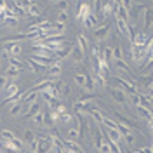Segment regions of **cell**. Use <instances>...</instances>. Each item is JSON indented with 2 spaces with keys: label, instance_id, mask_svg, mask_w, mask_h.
<instances>
[{
  "label": "cell",
  "instance_id": "6da1fadb",
  "mask_svg": "<svg viewBox=\"0 0 153 153\" xmlns=\"http://www.w3.org/2000/svg\"><path fill=\"white\" fill-rule=\"evenodd\" d=\"M52 148V143L47 136H37V146L33 153H49V150Z\"/></svg>",
  "mask_w": 153,
  "mask_h": 153
},
{
  "label": "cell",
  "instance_id": "7a4b0ae2",
  "mask_svg": "<svg viewBox=\"0 0 153 153\" xmlns=\"http://www.w3.org/2000/svg\"><path fill=\"white\" fill-rule=\"evenodd\" d=\"M110 30H111V21H106L103 26H96V30H94V40H96V42H103V40L110 35Z\"/></svg>",
  "mask_w": 153,
  "mask_h": 153
},
{
  "label": "cell",
  "instance_id": "3957f363",
  "mask_svg": "<svg viewBox=\"0 0 153 153\" xmlns=\"http://www.w3.org/2000/svg\"><path fill=\"white\" fill-rule=\"evenodd\" d=\"M131 56H132V61L137 65V66H141V65L144 63V59H146L143 49L136 47V45H132V44H131Z\"/></svg>",
  "mask_w": 153,
  "mask_h": 153
},
{
  "label": "cell",
  "instance_id": "277c9868",
  "mask_svg": "<svg viewBox=\"0 0 153 153\" xmlns=\"http://www.w3.org/2000/svg\"><path fill=\"white\" fill-rule=\"evenodd\" d=\"M111 96H113V99L118 103V105H124V106H129V99H127V94H125L122 89H118V87H113L111 89Z\"/></svg>",
  "mask_w": 153,
  "mask_h": 153
},
{
  "label": "cell",
  "instance_id": "5b68a950",
  "mask_svg": "<svg viewBox=\"0 0 153 153\" xmlns=\"http://www.w3.org/2000/svg\"><path fill=\"white\" fill-rule=\"evenodd\" d=\"M59 75H61V61L56 59V61L47 68V76H49V80H52V78H57Z\"/></svg>",
  "mask_w": 153,
  "mask_h": 153
},
{
  "label": "cell",
  "instance_id": "8992f818",
  "mask_svg": "<svg viewBox=\"0 0 153 153\" xmlns=\"http://www.w3.org/2000/svg\"><path fill=\"white\" fill-rule=\"evenodd\" d=\"M21 52V44H4V54L5 56H18Z\"/></svg>",
  "mask_w": 153,
  "mask_h": 153
},
{
  "label": "cell",
  "instance_id": "52a82bcc",
  "mask_svg": "<svg viewBox=\"0 0 153 153\" xmlns=\"http://www.w3.org/2000/svg\"><path fill=\"white\" fill-rule=\"evenodd\" d=\"M92 14V7H91V4H80L78 5V14H76V18L78 21H84L87 16H91Z\"/></svg>",
  "mask_w": 153,
  "mask_h": 153
},
{
  "label": "cell",
  "instance_id": "ba28073f",
  "mask_svg": "<svg viewBox=\"0 0 153 153\" xmlns=\"http://www.w3.org/2000/svg\"><path fill=\"white\" fill-rule=\"evenodd\" d=\"M115 25H117V30H118L122 35H125V37L131 40V26H129V23H125V21H120V19L115 18Z\"/></svg>",
  "mask_w": 153,
  "mask_h": 153
},
{
  "label": "cell",
  "instance_id": "9c48e42d",
  "mask_svg": "<svg viewBox=\"0 0 153 153\" xmlns=\"http://www.w3.org/2000/svg\"><path fill=\"white\" fill-rule=\"evenodd\" d=\"M63 148H65L66 152H70V153H84V150L78 146V143H75V141H70V139L63 141Z\"/></svg>",
  "mask_w": 153,
  "mask_h": 153
},
{
  "label": "cell",
  "instance_id": "30bf717a",
  "mask_svg": "<svg viewBox=\"0 0 153 153\" xmlns=\"http://www.w3.org/2000/svg\"><path fill=\"white\" fill-rule=\"evenodd\" d=\"M143 18H144V30H150L153 25V9L152 7H146L144 9Z\"/></svg>",
  "mask_w": 153,
  "mask_h": 153
},
{
  "label": "cell",
  "instance_id": "8fae6325",
  "mask_svg": "<svg viewBox=\"0 0 153 153\" xmlns=\"http://www.w3.org/2000/svg\"><path fill=\"white\" fill-rule=\"evenodd\" d=\"M111 12H113L111 0H108V2H103V7H101V12H99V16H103V19H108L110 16H111Z\"/></svg>",
  "mask_w": 153,
  "mask_h": 153
},
{
  "label": "cell",
  "instance_id": "7c38bea8",
  "mask_svg": "<svg viewBox=\"0 0 153 153\" xmlns=\"http://www.w3.org/2000/svg\"><path fill=\"white\" fill-rule=\"evenodd\" d=\"M2 146H4V148H5L9 153H18L19 152V148L12 143V141H9V139H4V137H0V148H2Z\"/></svg>",
  "mask_w": 153,
  "mask_h": 153
},
{
  "label": "cell",
  "instance_id": "4fadbf2b",
  "mask_svg": "<svg viewBox=\"0 0 153 153\" xmlns=\"http://www.w3.org/2000/svg\"><path fill=\"white\" fill-rule=\"evenodd\" d=\"M70 56L73 57V61L75 63H80V61H84V57H85V54L80 51V49L76 47V45H71V51H70Z\"/></svg>",
  "mask_w": 153,
  "mask_h": 153
},
{
  "label": "cell",
  "instance_id": "5bb4252c",
  "mask_svg": "<svg viewBox=\"0 0 153 153\" xmlns=\"http://www.w3.org/2000/svg\"><path fill=\"white\" fill-rule=\"evenodd\" d=\"M84 28H87V30H94L96 26H97V18H96L94 14H91V16H87L84 21Z\"/></svg>",
  "mask_w": 153,
  "mask_h": 153
},
{
  "label": "cell",
  "instance_id": "9a60e30c",
  "mask_svg": "<svg viewBox=\"0 0 153 153\" xmlns=\"http://www.w3.org/2000/svg\"><path fill=\"white\" fill-rule=\"evenodd\" d=\"M23 97H25L26 106H30L31 103H35V101L38 99V92H37V91H28V92H25V94H23Z\"/></svg>",
  "mask_w": 153,
  "mask_h": 153
},
{
  "label": "cell",
  "instance_id": "2e32d148",
  "mask_svg": "<svg viewBox=\"0 0 153 153\" xmlns=\"http://www.w3.org/2000/svg\"><path fill=\"white\" fill-rule=\"evenodd\" d=\"M9 63H10V66H14V68H18L19 71L23 70V68H26V61H21L18 56H12L9 57Z\"/></svg>",
  "mask_w": 153,
  "mask_h": 153
},
{
  "label": "cell",
  "instance_id": "e0dca14e",
  "mask_svg": "<svg viewBox=\"0 0 153 153\" xmlns=\"http://www.w3.org/2000/svg\"><path fill=\"white\" fill-rule=\"evenodd\" d=\"M38 111H40V103H38V101H35V103H31V105L28 106V110H26V117H28V118H31V117H35Z\"/></svg>",
  "mask_w": 153,
  "mask_h": 153
},
{
  "label": "cell",
  "instance_id": "ac0fdd59",
  "mask_svg": "<svg viewBox=\"0 0 153 153\" xmlns=\"http://www.w3.org/2000/svg\"><path fill=\"white\" fill-rule=\"evenodd\" d=\"M105 136L110 139V141H115V143H118V144H120V141H122V136L117 132L115 129H108V132H106Z\"/></svg>",
  "mask_w": 153,
  "mask_h": 153
},
{
  "label": "cell",
  "instance_id": "d6986e66",
  "mask_svg": "<svg viewBox=\"0 0 153 153\" xmlns=\"http://www.w3.org/2000/svg\"><path fill=\"white\" fill-rule=\"evenodd\" d=\"M87 44H89L87 37H84V35H78V37H76V47L80 49L84 54H85V51H87Z\"/></svg>",
  "mask_w": 153,
  "mask_h": 153
},
{
  "label": "cell",
  "instance_id": "ffe728a7",
  "mask_svg": "<svg viewBox=\"0 0 153 153\" xmlns=\"http://www.w3.org/2000/svg\"><path fill=\"white\" fill-rule=\"evenodd\" d=\"M101 124L105 125L106 129H115V127H117V122L111 120L110 117H106L105 113H101Z\"/></svg>",
  "mask_w": 153,
  "mask_h": 153
},
{
  "label": "cell",
  "instance_id": "44dd1931",
  "mask_svg": "<svg viewBox=\"0 0 153 153\" xmlns=\"http://www.w3.org/2000/svg\"><path fill=\"white\" fill-rule=\"evenodd\" d=\"M78 137H80V127H70V131H68V139L76 143Z\"/></svg>",
  "mask_w": 153,
  "mask_h": 153
},
{
  "label": "cell",
  "instance_id": "7402d4cb",
  "mask_svg": "<svg viewBox=\"0 0 153 153\" xmlns=\"http://www.w3.org/2000/svg\"><path fill=\"white\" fill-rule=\"evenodd\" d=\"M136 108H137V113L141 115L143 118H146V122H152L153 120V115H152L150 110H146V108H143V106H136Z\"/></svg>",
  "mask_w": 153,
  "mask_h": 153
},
{
  "label": "cell",
  "instance_id": "603a6c76",
  "mask_svg": "<svg viewBox=\"0 0 153 153\" xmlns=\"http://www.w3.org/2000/svg\"><path fill=\"white\" fill-rule=\"evenodd\" d=\"M87 113H89L96 120V124H101V113H103L101 110H97V108H94V106H92V108H89V111H87Z\"/></svg>",
  "mask_w": 153,
  "mask_h": 153
},
{
  "label": "cell",
  "instance_id": "cb8c5ba5",
  "mask_svg": "<svg viewBox=\"0 0 153 153\" xmlns=\"http://www.w3.org/2000/svg\"><path fill=\"white\" fill-rule=\"evenodd\" d=\"M26 65L31 68V71H33V73H38L40 70H44V68L40 66V65H38V63L35 61V59H33V57H28V59H26Z\"/></svg>",
  "mask_w": 153,
  "mask_h": 153
},
{
  "label": "cell",
  "instance_id": "d4e9b609",
  "mask_svg": "<svg viewBox=\"0 0 153 153\" xmlns=\"http://www.w3.org/2000/svg\"><path fill=\"white\" fill-rule=\"evenodd\" d=\"M5 89H7V94H9V96L19 94V85H18V84H14V82H9V84L5 85ZM9 96H7V97H9Z\"/></svg>",
  "mask_w": 153,
  "mask_h": 153
},
{
  "label": "cell",
  "instance_id": "484cf974",
  "mask_svg": "<svg viewBox=\"0 0 153 153\" xmlns=\"http://www.w3.org/2000/svg\"><path fill=\"white\" fill-rule=\"evenodd\" d=\"M25 14H26L28 18H38V16H40V10H38V7L33 4V5H30L28 9L25 10Z\"/></svg>",
  "mask_w": 153,
  "mask_h": 153
},
{
  "label": "cell",
  "instance_id": "4316f807",
  "mask_svg": "<svg viewBox=\"0 0 153 153\" xmlns=\"http://www.w3.org/2000/svg\"><path fill=\"white\" fill-rule=\"evenodd\" d=\"M73 78H75V84H76V85L84 87L87 84V78H89V76H87L85 73H75V76H73Z\"/></svg>",
  "mask_w": 153,
  "mask_h": 153
},
{
  "label": "cell",
  "instance_id": "83f0119b",
  "mask_svg": "<svg viewBox=\"0 0 153 153\" xmlns=\"http://www.w3.org/2000/svg\"><path fill=\"white\" fill-rule=\"evenodd\" d=\"M14 2H16V5H18L19 9H23V10H26L30 5L35 4V0H14Z\"/></svg>",
  "mask_w": 153,
  "mask_h": 153
},
{
  "label": "cell",
  "instance_id": "f1b7e54d",
  "mask_svg": "<svg viewBox=\"0 0 153 153\" xmlns=\"http://www.w3.org/2000/svg\"><path fill=\"white\" fill-rule=\"evenodd\" d=\"M0 136H2L4 139H9V141H14V139L18 137V136L12 132V131H9V129H2V131H0Z\"/></svg>",
  "mask_w": 153,
  "mask_h": 153
},
{
  "label": "cell",
  "instance_id": "f546056e",
  "mask_svg": "<svg viewBox=\"0 0 153 153\" xmlns=\"http://www.w3.org/2000/svg\"><path fill=\"white\" fill-rule=\"evenodd\" d=\"M111 57H113L115 61H118V59H122V47L120 45H115L113 49H111Z\"/></svg>",
  "mask_w": 153,
  "mask_h": 153
},
{
  "label": "cell",
  "instance_id": "4dcf8cb0",
  "mask_svg": "<svg viewBox=\"0 0 153 153\" xmlns=\"http://www.w3.org/2000/svg\"><path fill=\"white\" fill-rule=\"evenodd\" d=\"M4 75L7 76V78H16V76L19 75V70L18 68H14V66H9L7 70H5V73Z\"/></svg>",
  "mask_w": 153,
  "mask_h": 153
},
{
  "label": "cell",
  "instance_id": "1f68e13d",
  "mask_svg": "<svg viewBox=\"0 0 153 153\" xmlns=\"http://www.w3.org/2000/svg\"><path fill=\"white\" fill-rule=\"evenodd\" d=\"M56 21H57V23L66 25V21H68V12H66V10H59V12L56 14Z\"/></svg>",
  "mask_w": 153,
  "mask_h": 153
},
{
  "label": "cell",
  "instance_id": "d6a6232c",
  "mask_svg": "<svg viewBox=\"0 0 153 153\" xmlns=\"http://www.w3.org/2000/svg\"><path fill=\"white\" fill-rule=\"evenodd\" d=\"M115 66H117V70H120V71H125V73H129V71H131V68H129V65H127V63H124L122 59H118Z\"/></svg>",
  "mask_w": 153,
  "mask_h": 153
},
{
  "label": "cell",
  "instance_id": "836d02e7",
  "mask_svg": "<svg viewBox=\"0 0 153 153\" xmlns=\"http://www.w3.org/2000/svg\"><path fill=\"white\" fill-rule=\"evenodd\" d=\"M127 99H129L134 106H139V103H141V97H139L137 92H136V94H129V96H127Z\"/></svg>",
  "mask_w": 153,
  "mask_h": 153
},
{
  "label": "cell",
  "instance_id": "e575fe53",
  "mask_svg": "<svg viewBox=\"0 0 153 153\" xmlns=\"http://www.w3.org/2000/svg\"><path fill=\"white\" fill-rule=\"evenodd\" d=\"M59 118H61V120H63L65 124H71V122H73V115H71V113H68V111L61 113V115H59Z\"/></svg>",
  "mask_w": 153,
  "mask_h": 153
},
{
  "label": "cell",
  "instance_id": "d590c367",
  "mask_svg": "<svg viewBox=\"0 0 153 153\" xmlns=\"http://www.w3.org/2000/svg\"><path fill=\"white\" fill-rule=\"evenodd\" d=\"M31 118H33V124L35 125H44V113H42V111H38V113L35 115V117H31Z\"/></svg>",
  "mask_w": 153,
  "mask_h": 153
},
{
  "label": "cell",
  "instance_id": "8d00e7d4",
  "mask_svg": "<svg viewBox=\"0 0 153 153\" xmlns=\"http://www.w3.org/2000/svg\"><path fill=\"white\" fill-rule=\"evenodd\" d=\"M101 57L105 59V61H110L111 59V47H105L101 51Z\"/></svg>",
  "mask_w": 153,
  "mask_h": 153
},
{
  "label": "cell",
  "instance_id": "74e56055",
  "mask_svg": "<svg viewBox=\"0 0 153 153\" xmlns=\"http://www.w3.org/2000/svg\"><path fill=\"white\" fill-rule=\"evenodd\" d=\"M120 7H124L125 10H131L134 7L132 0H120Z\"/></svg>",
  "mask_w": 153,
  "mask_h": 153
},
{
  "label": "cell",
  "instance_id": "f35d334b",
  "mask_svg": "<svg viewBox=\"0 0 153 153\" xmlns=\"http://www.w3.org/2000/svg\"><path fill=\"white\" fill-rule=\"evenodd\" d=\"M70 7V2L68 0H57V9L59 10H66Z\"/></svg>",
  "mask_w": 153,
  "mask_h": 153
},
{
  "label": "cell",
  "instance_id": "ab89813d",
  "mask_svg": "<svg viewBox=\"0 0 153 153\" xmlns=\"http://www.w3.org/2000/svg\"><path fill=\"white\" fill-rule=\"evenodd\" d=\"M21 108H23V105H21V103H14V106L10 108L9 113H10V115H18L19 111H21Z\"/></svg>",
  "mask_w": 153,
  "mask_h": 153
},
{
  "label": "cell",
  "instance_id": "60d3db41",
  "mask_svg": "<svg viewBox=\"0 0 153 153\" xmlns=\"http://www.w3.org/2000/svg\"><path fill=\"white\" fill-rule=\"evenodd\" d=\"M52 30H56L57 33H63V31H65V25H63V23H54V25H52Z\"/></svg>",
  "mask_w": 153,
  "mask_h": 153
},
{
  "label": "cell",
  "instance_id": "b9f144b4",
  "mask_svg": "<svg viewBox=\"0 0 153 153\" xmlns=\"http://www.w3.org/2000/svg\"><path fill=\"white\" fill-rule=\"evenodd\" d=\"M124 139H125V143H127V146H132V143L136 141V139H134V134H132V132L127 134V136H124Z\"/></svg>",
  "mask_w": 153,
  "mask_h": 153
},
{
  "label": "cell",
  "instance_id": "7bdbcfd3",
  "mask_svg": "<svg viewBox=\"0 0 153 153\" xmlns=\"http://www.w3.org/2000/svg\"><path fill=\"white\" fill-rule=\"evenodd\" d=\"M7 84H9V78H7L5 75H0V89H4Z\"/></svg>",
  "mask_w": 153,
  "mask_h": 153
},
{
  "label": "cell",
  "instance_id": "ee69618b",
  "mask_svg": "<svg viewBox=\"0 0 153 153\" xmlns=\"http://www.w3.org/2000/svg\"><path fill=\"white\" fill-rule=\"evenodd\" d=\"M136 153H153V152H152V148H150V146H144V148H139Z\"/></svg>",
  "mask_w": 153,
  "mask_h": 153
},
{
  "label": "cell",
  "instance_id": "f6af8a7d",
  "mask_svg": "<svg viewBox=\"0 0 153 153\" xmlns=\"http://www.w3.org/2000/svg\"><path fill=\"white\" fill-rule=\"evenodd\" d=\"M111 5H113V9H117L120 5V0H111Z\"/></svg>",
  "mask_w": 153,
  "mask_h": 153
},
{
  "label": "cell",
  "instance_id": "bcb514c9",
  "mask_svg": "<svg viewBox=\"0 0 153 153\" xmlns=\"http://www.w3.org/2000/svg\"><path fill=\"white\" fill-rule=\"evenodd\" d=\"M94 2H96V0H91V4H94Z\"/></svg>",
  "mask_w": 153,
  "mask_h": 153
},
{
  "label": "cell",
  "instance_id": "7dc6e473",
  "mask_svg": "<svg viewBox=\"0 0 153 153\" xmlns=\"http://www.w3.org/2000/svg\"><path fill=\"white\" fill-rule=\"evenodd\" d=\"M0 153H5V152H2V150H0Z\"/></svg>",
  "mask_w": 153,
  "mask_h": 153
},
{
  "label": "cell",
  "instance_id": "c3c4849f",
  "mask_svg": "<svg viewBox=\"0 0 153 153\" xmlns=\"http://www.w3.org/2000/svg\"><path fill=\"white\" fill-rule=\"evenodd\" d=\"M129 153H136V152H129Z\"/></svg>",
  "mask_w": 153,
  "mask_h": 153
},
{
  "label": "cell",
  "instance_id": "681fc988",
  "mask_svg": "<svg viewBox=\"0 0 153 153\" xmlns=\"http://www.w3.org/2000/svg\"><path fill=\"white\" fill-rule=\"evenodd\" d=\"M0 61H2V57H0Z\"/></svg>",
  "mask_w": 153,
  "mask_h": 153
},
{
  "label": "cell",
  "instance_id": "f907efd6",
  "mask_svg": "<svg viewBox=\"0 0 153 153\" xmlns=\"http://www.w3.org/2000/svg\"><path fill=\"white\" fill-rule=\"evenodd\" d=\"M75 2H76V0H75Z\"/></svg>",
  "mask_w": 153,
  "mask_h": 153
}]
</instances>
